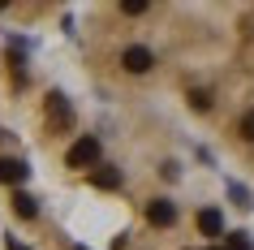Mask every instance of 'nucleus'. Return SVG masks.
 <instances>
[{
    "instance_id": "obj_2",
    "label": "nucleus",
    "mask_w": 254,
    "mask_h": 250,
    "mask_svg": "<svg viewBox=\"0 0 254 250\" xmlns=\"http://www.w3.org/2000/svg\"><path fill=\"white\" fill-rule=\"evenodd\" d=\"M99 156V143H95V138H78V143L69 147V168H82V164H91V160Z\"/></svg>"
},
{
    "instance_id": "obj_4",
    "label": "nucleus",
    "mask_w": 254,
    "mask_h": 250,
    "mask_svg": "<svg viewBox=\"0 0 254 250\" xmlns=\"http://www.w3.org/2000/svg\"><path fill=\"white\" fill-rule=\"evenodd\" d=\"M147 216H151V224H173V220H177L173 203H164V198H160V203H151V207H147Z\"/></svg>"
},
{
    "instance_id": "obj_1",
    "label": "nucleus",
    "mask_w": 254,
    "mask_h": 250,
    "mask_svg": "<svg viewBox=\"0 0 254 250\" xmlns=\"http://www.w3.org/2000/svg\"><path fill=\"white\" fill-rule=\"evenodd\" d=\"M121 65L129 69V74H147V69L155 65V56H151V48L134 43V48H125V52H121Z\"/></svg>"
},
{
    "instance_id": "obj_5",
    "label": "nucleus",
    "mask_w": 254,
    "mask_h": 250,
    "mask_svg": "<svg viewBox=\"0 0 254 250\" xmlns=\"http://www.w3.org/2000/svg\"><path fill=\"white\" fill-rule=\"evenodd\" d=\"M13 211L17 216H35V198L30 194H13Z\"/></svg>"
},
{
    "instance_id": "obj_3",
    "label": "nucleus",
    "mask_w": 254,
    "mask_h": 250,
    "mask_svg": "<svg viewBox=\"0 0 254 250\" xmlns=\"http://www.w3.org/2000/svg\"><path fill=\"white\" fill-rule=\"evenodd\" d=\"M26 177V164H17V160H0V185H13Z\"/></svg>"
}]
</instances>
